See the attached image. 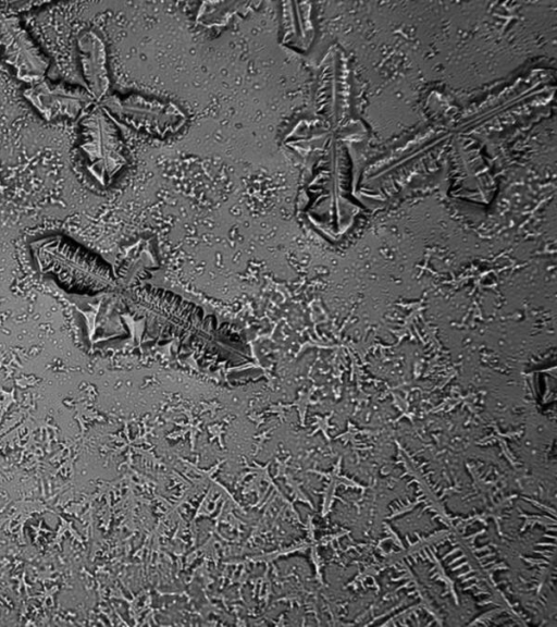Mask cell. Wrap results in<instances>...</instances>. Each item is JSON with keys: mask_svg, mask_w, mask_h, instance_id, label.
I'll list each match as a JSON object with an SVG mask.
<instances>
[{"mask_svg": "<svg viewBox=\"0 0 557 627\" xmlns=\"http://www.w3.org/2000/svg\"><path fill=\"white\" fill-rule=\"evenodd\" d=\"M29 250L36 269L70 294L96 296L114 285L109 265L64 235L35 238Z\"/></svg>", "mask_w": 557, "mask_h": 627, "instance_id": "6da1fadb", "label": "cell"}, {"mask_svg": "<svg viewBox=\"0 0 557 627\" xmlns=\"http://www.w3.org/2000/svg\"><path fill=\"white\" fill-rule=\"evenodd\" d=\"M128 299L139 309L200 336L226 357L247 356L245 346L233 332L224 330L216 320L173 293L152 286H141L132 290Z\"/></svg>", "mask_w": 557, "mask_h": 627, "instance_id": "7a4b0ae2", "label": "cell"}, {"mask_svg": "<svg viewBox=\"0 0 557 627\" xmlns=\"http://www.w3.org/2000/svg\"><path fill=\"white\" fill-rule=\"evenodd\" d=\"M78 151L86 172L101 187L111 185L127 164L117 123L99 103L78 119Z\"/></svg>", "mask_w": 557, "mask_h": 627, "instance_id": "3957f363", "label": "cell"}, {"mask_svg": "<svg viewBox=\"0 0 557 627\" xmlns=\"http://www.w3.org/2000/svg\"><path fill=\"white\" fill-rule=\"evenodd\" d=\"M99 104L116 123L159 139L177 134L188 120L174 101L138 93L109 94Z\"/></svg>", "mask_w": 557, "mask_h": 627, "instance_id": "277c9868", "label": "cell"}, {"mask_svg": "<svg viewBox=\"0 0 557 627\" xmlns=\"http://www.w3.org/2000/svg\"><path fill=\"white\" fill-rule=\"evenodd\" d=\"M0 48L17 81L32 85L46 78L50 60L23 25L18 14L0 3Z\"/></svg>", "mask_w": 557, "mask_h": 627, "instance_id": "5b68a950", "label": "cell"}, {"mask_svg": "<svg viewBox=\"0 0 557 627\" xmlns=\"http://www.w3.org/2000/svg\"><path fill=\"white\" fill-rule=\"evenodd\" d=\"M23 97L46 122L77 120L96 103L84 87L51 82L47 77L27 85Z\"/></svg>", "mask_w": 557, "mask_h": 627, "instance_id": "8992f818", "label": "cell"}, {"mask_svg": "<svg viewBox=\"0 0 557 627\" xmlns=\"http://www.w3.org/2000/svg\"><path fill=\"white\" fill-rule=\"evenodd\" d=\"M75 46L84 88L100 103L111 87L106 41L97 30L86 28L77 35Z\"/></svg>", "mask_w": 557, "mask_h": 627, "instance_id": "52a82bcc", "label": "cell"}, {"mask_svg": "<svg viewBox=\"0 0 557 627\" xmlns=\"http://www.w3.org/2000/svg\"><path fill=\"white\" fill-rule=\"evenodd\" d=\"M312 8L309 2L280 3V40L296 51H306L313 39Z\"/></svg>", "mask_w": 557, "mask_h": 627, "instance_id": "ba28073f", "label": "cell"}, {"mask_svg": "<svg viewBox=\"0 0 557 627\" xmlns=\"http://www.w3.org/2000/svg\"><path fill=\"white\" fill-rule=\"evenodd\" d=\"M248 5L246 2L203 3L197 17L206 27H221Z\"/></svg>", "mask_w": 557, "mask_h": 627, "instance_id": "9c48e42d", "label": "cell"}]
</instances>
